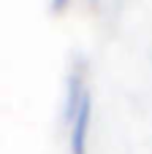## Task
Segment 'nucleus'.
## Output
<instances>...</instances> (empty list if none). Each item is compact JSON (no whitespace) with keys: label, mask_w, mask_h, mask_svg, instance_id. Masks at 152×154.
Segmentation results:
<instances>
[{"label":"nucleus","mask_w":152,"mask_h":154,"mask_svg":"<svg viewBox=\"0 0 152 154\" xmlns=\"http://www.w3.org/2000/svg\"><path fill=\"white\" fill-rule=\"evenodd\" d=\"M90 116H92V97L90 89L82 95L73 116L68 119L71 127V154H87V135H90Z\"/></svg>","instance_id":"1"},{"label":"nucleus","mask_w":152,"mask_h":154,"mask_svg":"<svg viewBox=\"0 0 152 154\" xmlns=\"http://www.w3.org/2000/svg\"><path fill=\"white\" fill-rule=\"evenodd\" d=\"M68 3H71V0H52V11H54V14H60Z\"/></svg>","instance_id":"2"}]
</instances>
